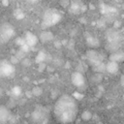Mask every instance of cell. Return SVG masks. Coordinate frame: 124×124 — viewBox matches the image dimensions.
<instances>
[{"label":"cell","instance_id":"26","mask_svg":"<svg viewBox=\"0 0 124 124\" xmlns=\"http://www.w3.org/2000/svg\"><path fill=\"white\" fill-rule=\"evenodd\" d=\"M32 1H34V0H32Z\"/></svg>","mask_w":124,"mask_h":124},{"label":"cell","instance_id":"17","mask_svg":"<svg viewBox=\"0 0 124 124\" xmlns=\"http://www.w3.org/2000/svg\"><path fill=\"white\" fill-rule=\"evenodd\" d=\"M92 118V113L91 111L89 110H84L82 113H81V119L84 120V121H88Z\"/></svg>","mask_w":124,"mask_h":124},{"label":"cell","instance_id":"10","mask_svg":"<svg viewBox=\"0 0 124 124\" xmlns=\"http://www.w3.org/2000/svg\"><path fill=\"white\" fill-rule=\"evenodd\" d=\"M106 71L109 74H116L119 70V64L113 61H108L106 65H105Z\"/></svg>","mask_w":124,"mask_h":124},{"label":"cell","instance_id":"23","mask_svg":"<svg viewBox=\"0 0 124 124\" xmlns=\"http://www.w3.org/2000/svg\"><path fill=\"white\" fill-rule=\"evenodd\" d=\"M22 63H23L24 65H29V64H30V60H29V59L24 58V59L22 60Z\"/></svg>","mask_w":124,"mask_h":124},{"label":"cell","instance_id":"25","mask_svg":"<svg viewBox=\"0 0 124 124\" xmlns=\"http://www.w3.org/2000/svg\"><path fill=\"white\" fill-rule=\"evenodd\" d=\"M2 3L4 6H8L9 5V1L8 0H2Z\"/></svg>","mask_w":124,"mask_h":124},{"label":"cell","instance_id":"18","mask_svg":"<svg viewBox=\"0 0 124 124\" xmlns=\"http://www.w3.org/2000/svg\"><path fill=\"white\" fill-rule=\"evenodd\" d=\"M11 93H12V95H13L14 97H18V96H20L21 89H20L19 86H14V87L12 88Z\"/></svg>","mask_w":124,"mask_h":124},{"label":"cell","instance_id":"12","mask_svg":"<svg viewBox=\"0 0 124 124\" xmlns=\"http://www.w3.org/2000/svg\"><path fill=\"white\" fill-rule=\"evenodd\" d=\"M86 43H87V45H88L92 49L95 48V47H97V46H99V40H98L96 37L92 36V35H89V36L86 37Z\"/></svg>","mask_w":124,"mask_h":124},{"label":"cell","instance_id":"6","mask_svg":"<svg viewBox=\"0 0 124 124\" xmlns=\"http://www.w3.org/2000/svg\"><path fill=\"white\" fill-rule=\"evenodd\" d=\"M15 66L12 65L10 62L7 61H2V63H0V78L3 77H13L15 74Z\"/></svg>","mask_w":124,"mask_h":124},{"label":"cell","instance_id":"21","mask_svg":"<svg viewBox=\"0 0 124 124\" xmlns=\"http://www.w3.org/2000/svg\"><path fill=\"white\" fill-rule=\"evenodd\" d=\"M19 62V60L15 56V55H13L12 57H11V60H10V63L12 64V65H15V64H16V63H18Z\"/></svg>","mask_w":124,"mask_h":124},{"label":"cell","instance_id":"7","mask_svg":"<svg viewBox=\"0 0 124 124\" xmlns=\"http://www.w3.org/2000/svg\"><path fill=\"white\" fill-rule=\"evenodd\" d=\"M71 80L76 87H81L85 84V78L81 72H74L71 76Z\"/></svg>","mask_w":124,"mask_h":124},{"label":"cell","instance_id":"14","mask_svg":"<svg viewBox=\"0 0 124 124\" xmlns=\"http://www.w3.org/2000/svg\"><path fill=\"white\" fill-rule=\"evenodd\" d=\"M82 11H83L82 10V6L78 2H73L71 4V6H70V12L72 14H76L77 15V14L81 13Z\"/></svg>","mask_w":124,"mask_h":124},{"label":"cell","instance_id":"5","mask_svg":"<svg viewBox=\"0 0 124 124\" xmlns=\"http://www.w3.org/2000/svg\"><path fill=\"white\" fill-rule=\"evenodd\" d=\"M86 57H87L89 63L93 67H95V66L103 63V56L101 55L100 52H98L95 49H89L86 52Z\"/></svg>","mask_w":124,"mask_h":124},{"label":"cell","instance_id":"24","mask_svg":"<svg viewBox=\"0 0 124 124\" xmlns=\"http://www.w3.org/2000/svg\"><path fill=\"white\" fill-rule=\"evenodd\" d=\"M120 84L122 85V86H124V74L121 76V78H120Z\"/></svg>","mask_w":124,"mask_h":124},{"label":"cell","instance_id":"19","mask_svg":"<svg viewBox=\"0 0 124 124\" xmlns=\"http://www.w3.org/2000/svg\"><path fill=\"white\" fill-rule=\"evenodd\" d=\"M15 16H16V18H23L24 17V14L22 13L21 10H16L15 12Z\"/></svg>","mask_w":124,"mask_h":124},{"label":"cell","instance_id":"2","mask_svg":"<svg viewBox=\"0 0 124 124\" xmlns=\"http://www.w3.org/2000/svg\"><path fill=\"white\" fill-rule=\"evenodd\" d=\"M61 19V15L57 10L54 9H49L47 11L45 12L44 16H43V23L42 26L44 28L55 25L56 23H58Z\"/></svg>","mask_w":124,"mask_h":124},{"label":"cell","instance_id":"9","mask_svg":"<svg viewBox=\"0 0 124 124\" xmlns=\"http://www.w3.org/2000/svg\"><path fill=\"white\" fill-rule=\"evenodd\" d=\"M11 118V112L9 108L5 106H0V122L4 123L10 120Z\"/></svg>","mask_w":124,"mask_h":124},{"label":"cell","instance_id":"3","mask_svg":"<svg viewBox=\"0 0 124 124\" xmlns=\"http://www.w3.org/2000/svg\"><path fill=\"white\" fill-rule=\"evenodd\" d=\"M31 118L36 124H46L48 111L45 107H37L31 113Z\"/></svg>","mask_w":124,"mask_h":124},{"label":"cell","instance_id":"15","mask_svg":"<svg viewBox=\"0 0 124 124\" xmlns=\"http://www.w3.org/2000/svg\"><path fill=\"white\" fill-rule=\"evenodd\" d=\"M46 57V54L44 51H40V52L37 54L35 61H36V63H38V64H40V63H45Z\"/></svg>","mask_w":124,"mask_h":124},{"label":"cell","instance_id":"11","mask_svg":"<svg viewBox=\"0 0 124 124\" xmlns=\"http://www.w3.org/2000/svg\"><path fill=\"white\" fill-rule=\"evenodd\" d=\"M109 61H113L116 63L123 62L124 61V52L123 51H117L113 52L109 55Z\"/></svg>","mask_w":124,"mask_h":124},{"label":"cell","instance_id":"13","mask_svg":"<svg viewBox=\"0 0 124 124\" xmlns=\"http://www.w3.org/2000/svg\"><path fill=\"white\" fill-rule=\"evenodd\" d=\"M53 39V34L50 32V31H43L40 35V40L43 42V43H46V42H49Z\"/></svg>","mask_w":124,"mask_h":124},{"label":"cell","instance_id":"1","mask_svg":"<svg viewBox=\"0 0 124 124\" xmlns=\"http://www.w3.org/2000/svg\"><path fill=\"white\" fill-rule=\"evenodd\" d=\"M54 114L61 123H70L78 114V105L72 96H61L54 106Z\"/></svg>","mask_w":124,"mask_h":124},{"label":"cell","instance_id":"20","mask_svg":"<svg viewBox=\"0 0 124 124\" xmlns=\"http://www.w3.org/2000/svg\"><path fill=\"white\" fill-rule=\"evenodd\" d=\"M16 44L20 47V46H22L23 45H25V41H24V38H17L16 40Z\"/></svg>","mask_w":124,"mask_h":124},{"label":"cell","instance_id":"4","mask_svg":"<svg viewBox=\"0 0 124 124\" xmlns=\"http://www.w3.org/2000/svg\"><path fill=\"white\" fill-rule=\"evenodd\" d=\"M14 35L15 30L10 24L4 23L0 26V39L2 42H8L12 37H14Z\"/></svg>","mask_w":124,"mask_h":124},{"label":"cell","instance_id":"16","mask_svg":"<svg viewBox=\"0 0 124 124\" xmlns=\"http://www.w3.org/2000/svg\"><path fill=\"white\" fill-rule=\"evenodd\" d=\"M31 93H32V96L39 97V96L42 95V93H43V89H42L40 86H35V87H33V89L31 90Z\"/></svg>","mask_w":124,"mask_h":124},{"label":"cell","instance_id":"8","mask_svg":"<svg viewBox=\"0 0 124 124\" xmlns=\"http://www.w3.org/2000/svg\"><path fill=\"white\" fill-rule=\"evenodd\" d=\"M24 41H25V44L29 46V47H32L34 46L35 45H37L39 39L36 35H34L33 33L31 32H27L25 34V37H24Z\"/></svg>","mask_w":124,"mask_h":124},{"label":"cell","instance_id":"22","mask_svg":"<svg viewBox=\"0 0 124 124\" xmlns=\"http://www.w3.org/2000/svg\"><path fill=\"white\" fill-rule=\"evenodd\" d=\"M45 68H46V64L45 63H40L39 64V71H44Z\"/></svg>","mask_w":124,"mask_h":124}]
</instances>
